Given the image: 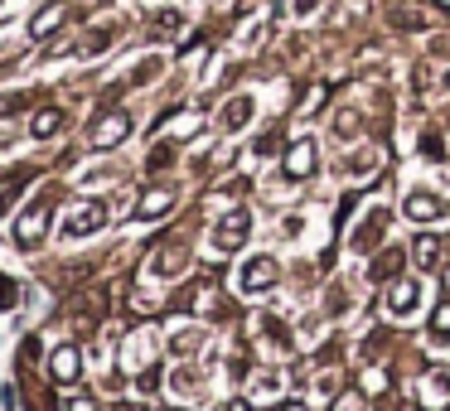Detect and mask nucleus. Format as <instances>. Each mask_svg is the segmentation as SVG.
<instances>
[{
    "label": "nucleus",
    "mask_w": 450,
    "mask_h": 411,
    "mask_svg": "<svg viewBox=\"0 0 450 411\" xmlns=\"http://www.w3.org/2000/svg\"><path fill=\"white\" fill-rule=\"evenodd\" d=\"M407 213H412V218H436V198H426V193H417V198L407 203Z\"/></svg>",
    "instance_id": "obj_6"
},
{
    "label": "nucleus",
    "mask_w": 450,
    "mask_h": 411,
    "mask_svg": "<svg viewBox=\"0 0 450 411\" xmlns=\"http://www.w3.org/2000/svg\"><path fill=\"white\" fill-rule=\"evenodd\" d=\"M165 208H170V193H146V203H141V213H146V218H155V213H165Z\"/></svg>",
    "instance_id": "obj_7"
},
{
    "label": "nucleus",
    "mask_w": 450,
    "mask_h": 411,
    "mask_svg": "<svg viewBox=\"0 0 450 411\" xmlns=\"http://www.w3.org/2000/svg\"><path fill=\"white\" fill-rule=\"evenodd\" d=\"M247 286H257V291H262V286H271V261H257V266H252V281H247Z\"/></svg>",
    "instance_id": "obj_9"
},
{
    "label": "nucleus",
    "mask_w": 450,
    "mask_h": 411,
    "mask_svg": "<svg viewBox=\"0 0 450 411\" xmlns=\"http://www.w3.org/2000/svg\"><path fill=\"white\" fill-rule=\"evenodd\" d=\"M78 411H92V407H87V402H78Z\"/></svg>",
    "instance_id": "obj_13"
},
{
    "label": "nucleus",
    "mask_w": 450,
    "mask_h": 411,
    "mask_svg": "<svg viewBox=\"0 0 450 411\" xmlns=\"http://www.w3.org/2000/svg\"><path fill=\"white\" fill-rule=\"evenodd\" d=\"M412 300H417V291H412V286H397V291H393V310H407Z\"/></svg>",
    "instance_id": "obj_10"
},
{
    "label": "nucleus",
    "mask_w": 450,
    "mask_h": 411,
    "mask_svg": "<svg viewBox=\"0 0 450 411\" xmlns=\"http://www.w3.org/2000/svg\"><path fill=\"white\" fill-rule=\"evenodd\" d=\"M436 334H450V305L436 310Z\"/></svg>",
    "instance_id": "obj_12"
},
{
    "label": "nucleus",
    "mask_w": 450,
    "mask_h": 411,
    "mask_svg": "<svg viewBox=\"0 0 450 411\" xmlns=\"http://www.w3.org/2000/svg\"><path fill=\"white\" fill-rule=\"evenodd\" d=\"M291 169H295V174H305V169H310V145H305V140L291 150Z\"/></svg>",
    "instance_id": "obj_8"
},
{
    "label": "nucleus",
    "mask_w": 450,
    "mask_h": 411,
    "mask_svg": "<svg viewBox=\"0 0 450 411\" xmlns=\"http://www.w3.org/2000/svg\"><path fill=\"white\" fill-rule=\"evenodd\" d=\"M102 218H106V208H102V203H92V208H82V213L68 218V232L78 237V232H87V227H102Z\"/></svg>",
    "instance_id": "obj_2"
},
{
    "label": "nucleus",
    "mask_w": 450,
    "mask_h": 411,
    "mask_svg": "<svg viewBox=\"0 0 450 411\" xmlns=\"http://www.w3.org/2000/svg\"><path fill=\"white\" fill-rule=\"evenodd\" d=\"M58 121H63L58 111H39V116H34V136H39V140L53 136V131H58Z\"/></svg>",
    "instance_id": "obj_5"
},
{
    "label": "nucleus",
    "mask_w": 450,
    "mask_h": 411,
    "mask_svg": "<svg viewBox=\"0 0 450 411\" xmlns=\"http://www.w3.org/2000/svg\"><path fill=\"white\" fill-rule=\"evenodd\" d=\"M247 227V213H233V218L223 223V232H218V247H238V232Z\"/></svg>",
    "instance_id": "obj_4"
},
{
    "label": "nucleus",
    "mask_w": 450,
    "mask_h": 411,
    "mask_svg": "<svg viewBox=\"0 0 450 411\" xmlns=\"http://www.w3.org/2000/svg\"><path fill=\"white\" fill-rule=\"evenodd\" d=\"M73 373H78V363H73L68 349H63V354H58V378H73Z\"/></svg>",
    "instance_id": "obj_11"
},
{
    "label": "nucleus",
    "mask_w": 450,
    "mask_h": 411,
    "mask_svg": "<svg viewBox=\"0 0 450 411\" xmlns=\"http://www.w3.org/2000/svg\"><path fill=\"white\" fill-rule=\"evenodd\" d=\"M126 126H131V116L126 111H111L97 121V131H92V145H116V140L126 136Z\"/></svg>",
    "instance_id": "obj_1"
},
{
    "label": "nucleus",
    "mask_w": 450,
    "mask_h": 411,
    "mask_svg": "<svg viewBox=\"0 0 450 411\" xmlns=\"http://www.w3.org/2000/svg\"><path fill=\"white\" fill-rule=\"evenodd\" d=\"M58 20H63V5H49V10H39V15H34V25H29V29L44 39L49 29H58Z\"/></svg>",
    "instance_id": "obj_3"
}]
</instances>
